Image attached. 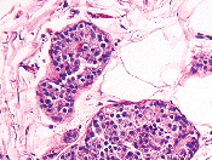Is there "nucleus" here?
<instances>
[{"label":"nucleus","instance_id":"7","mask_svg":"<svg viewBox=\"0 0 212 160\" xmlns=\"http://www.w3.org/2000/svg\"><path fill=\"white\" fill-rule=\"evenodd\" d=\"M100 47H101V49H102V50L104 51V50H106L107 47H108V43H107V41H103V43H100Z\"/></svg>","mask_w":212,"mask_h":160},{"label":"nucleus","instance_id":"6","mask_svg":"<svg viewBox=\"0 0 212 160\" xmlns=\"http://www.w3.org/2000/svg\"><path fill=\"white\" fill-rule=\"evenodd\" d=\"M76 27H78V30H79V32H83L85 28H86V23H83V22H81V23H79V24H78Z\"/></svg>","mask_w":212,"mask_h":160},{"label":"nucleus","instance_id":"4","mask_svg":"<svg viewBox=\"0 0 212 160\" xmlns=\"http://www.w3.org/2000/svg\"><path fill=\"white\" fill-rule=\"evenodd\" d=\"M96 38H97V40H98L100 43L106 41V37H104V34H102V33H98V34L96 35Z\"/></svg>","mask_w":212,"mask_h":160},{"label":"nucleus","instance_id":"1","mask_svg":"<svg viewBox=\"0 0 212 160\" xmlns=\"http://www.w3.org/2000/svg\"><path fill=\"white\" fill-rule=\"evenodd\" d=\"M76 137H78V132H76V131H72V132H69L68 135H65L64 142H65V143H70V142L75 141Z\"/></svg>","mask_w":212,"mask_h":160},{"label":"nucleus","instance_id":"2","mask_svg":"<svg viewBox=\"0 0 212 160\" xmlns=\"http://www.w3.org/2000/svg\"><path fill=\"white\" fill-rule=\"evenodd\" d=\"M102 52H103V50H102L100 46H93V47L90 50V53H91L93 57H101V56H102Z\"/></svg>","mask_w":212,"mask_h":160},{"label":"nucleus","instance_id":"5","mask_svg":"<svg viewBox=\"0 0 212 160\" xmlns=\"http://www.w3.org/2000/svg\"><path fill=\"white\" fill-rule=\"evenodd\" d=\"M93 78H95V75H93L92 73H86V80H87L88 83H92V81H93Z\"/></svg>","mask_w":212,"mask_h":160},{"label":"nucleus","instance_id":"3","mask_svg":"<svg viewBox=\"0 0 212 160\" xmlns=\"http://www.w3.org/2000/svg\"><path fill=\"white\" fill-rule=\"evenodd\" d=\"M76 80H78L80 84H85V83H87V80H86V74H79V75L76 76Z\"/></svg>","mask_w":212,"mask_h":160}]
</instances>
